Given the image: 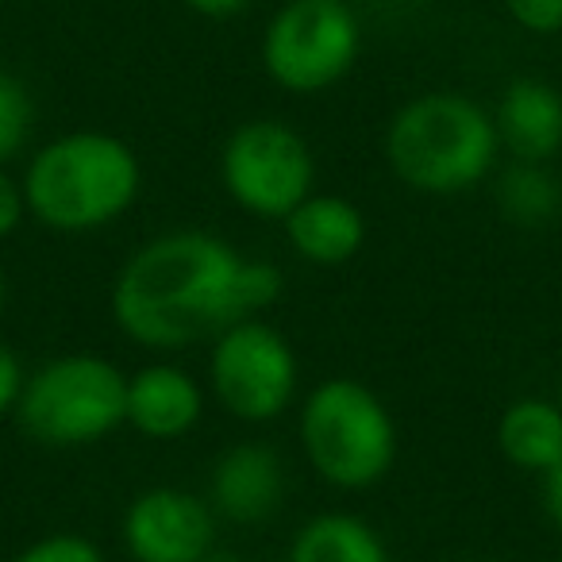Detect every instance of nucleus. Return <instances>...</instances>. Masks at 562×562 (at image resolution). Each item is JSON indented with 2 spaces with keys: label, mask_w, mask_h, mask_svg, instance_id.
<instances>
[{
  "label": "nucleus",
  "mask_w": 562,
  "mask_h": 562,
  "mask_svg": "<svg viewBox=\"0 0 562 562\" xmlns=\"http://www.w3.org/2000/svg\"><path fill=\"white\" fill-rule=\"evenodd\" d=\"M285 293V273L243 255L224 235L173 227L150 235L120 262L109 316L127 344L173 355L209 344L224 328L266 316Z\"/></svg>",
  "instance_id": "1"
},
{
  "label": "nucleus",
  "mask_w": 562,
  "mask_h": 562,
  "mask_svg": "<svg viewBox=\"0 0 562 562\" xmlns=\"http://www.w3.org/2000/svg\"><path fill=\"white\" fill-rule=\"evenodd\" d=\"M20 181L27 216L40 227L55 235H93L135 209L143 162L127 139L81 127L35 147Z\"/></svg>",
  "instance_id": "2"
},
{
  "label": "nucleus",
  "mask_w": 562,
  "mask_h": 562,
  "mask_svg": "<svg viewBox=\"0 0 562 562\" xmlns=\"http://www.w3.org/2000/svg\"><path fill=\"white\" fill-rule=\"evenodd\" d=\"M385 166L420 196H462L501 166L493 112L454 89H428L401 104L385 124Z\"/></svg>",
  "instance_id": "3"
},
{
  "label": "nucleus",
  "mask_w": 562,
  "mask_h": 562,
  "mask_svg": "<svg viewBox=\"0 0 562 562\" xmlns=\"http://www.w3.org/2000/svg\"><path fill=\"white\" fill-rule=\"evenodd\" d=\"M297 443L308 470L339 493H367L397 467L401 431L390 405L359 378H324L297 405Z\"/></svg>",
  "instance_id": "4"
},
{
  "label": "nucleus",
  "mask_w": 562,
  "mask_h": 562,
  "mask_svg": "<svg viewBox=\"0 0 562 562\" xmlns=\"http://www.w3.org/2000/svg\"><path fill=\"white\" fill-rule=\"evenodd\" d=\"M127 374L104 355L74 351L27 370L12 413L16 428L47 451H86L124 428Z\"/></svg>",
  "instance_id": "5"
},
{
  "label": "nucleus",
  "mask_w": 562,
  "mask_h": 562,
  "mask_svg": "<svg viewBox=\"0 0 562 562\" xmlns=\"http://www.w3.org/2000/svg\"><path fill=\"white\" fill-rule=\"evenodd\" d=\"M209 401L232 420L262 428L290 413L301 390V359L290 336L262 316H250L209 339L204 362Z\"/></svg>",
  "instance_id": "6"
},
{
  "label": "nucleus",
  "mask_w": 562,
  "mask_h": 562,
  "mask_svg": "<svg viewBox=\"0 0 562 562\" xmlns=\"http://www.w3.org/2000/svg\"><path fill=\"white\" fill-rule=\"evenodd\" d=\"M362 55V20L347 0H285L262 32L266 78L293 97L336 89Z\"/></svg>",
  "instance_id": "7"
},
{
  "label": "nucleus",
  "mask_w": 562,
  "mask_h": 562,
  "mask_svg": "<svg viewBox=\"0 0 562 562\" xmlns=\"http://www.w3.org/2000/svg\"><path fill=\"white\" fill-rule=\"evenodd\" d=\"M220 186L227 201L255 220H285L316 193V155L285 120H243L220 147Z\"/></svg>",
  "instance_id": "8"
},
{
  "label": "nucleus",
  "mask_w": 562,
  "mask_h": 562,
  "mask_svg": "<svg viewBox=\"0 0 562 562\" xmlns=\"http://www.w3.org/2000/svg\"><path fill=\"white\" fill-rule=\"evenodd\" d=\"M216 536L220 516L209 497L181 485H150L120 516V543L132 562H209Z\"/></svg>",
  "instance_id": "9"
},
{
  "label": "nucleus",
  "mask_w": 562,
  "mask_h": 562,
  "mask_svg": "<svg viewBox=\"0 0 562 562\" xmlns=\"http://www.w3.org/2000/svg\"><path fill=\"white\" fill-rule=\"evenodd\" d=\"M204 497L220 520L258 528L273 520L290 497V467L266 439H239L212 459Z\"/></svg>",
  "instance_id": "10"
},
{
  "label": "nucleus",
  "mask_w": 562,
  "mask_h": 562,
  "mask_svg": "<svg viewBox=\"0 0 562 562\" xmlns=\"http://www.w3.org/2000/svg\"><path fill=\"white\" fill-rule=\"evenodd\" d=\"M209 408V385L170 359L143 362L127 374L124 428L150 443H178L193 436Z\"/></svg>",
  "instance_id": "11"
},
{
  "label": "nucleus",
  "mask_w": 562,
  "mask_h": 562,
  "mask_svg": "<svg viewBox=\"0 0 562 562\" xmlns=\"http://www.w3.org/2000/svg\"><path fill=\"white\" fill-rule=\"evenodd\" d=\"M367 216L355 201L339 193H308L281 220L285 247L316 270H339L367 247Z\"/></svg>",
  "instance_id": "12"
},
{
  "label": "nucleus",
  "mask_w": 562,
  "mask_h": 562,
  "mask_svg": "<svg viewBox=\"0 0 562 562\" xmlns=\"http://www.w3.org/2000/svg\"><path fill=\"white\" fill-rule=\"evenodd\" d=\"M493 124H497L501 155L516 162H551L562 150V93L543 78L520 74L497 97Z\"/></svg>",
  "instance_id": "13"
},
{
  "label": "nucleus",
  "mask_w": 562,
  "mask_h": 562,
  "mask_svg": "<svg viewBox=\"0 0 562 562\" xmlns=\"http://www.w3.org/2000/svg\"><path fill=\"white\" fill-rule=\"evenodd\" d=\"M493 439L508 467L543 477L562 459V405L539 393L508 401L497 416Z\"/></svg>",
  "instance_id": "14"
},
{
  "label": "nucleus",
  "mask_w": 562,
  "mask_h": 562,
  "mask_svg": "<svg viewBox=\"0 0 562 562\" xmlns=\"http://www.w3.org/2000/svg\"><path fill=\"white\" fill-rule=\"evenodd\" d=\"M285 562H390V547L367 516L331 508L293 531Z\"/></svg>",
  "instance_id": "15"
},
{
  "label": "nucleus",
  "mask_w": 562,
  "mask_h": 562,
  "mask_svg": "<svg viewBox=\"0 0 562 562\" xmlns=\"http://www.w3.org/2000/svg\"><path fill=\"white\" fill-rule=\"evenodd\" d=\"M490 181L497 212L520 232H543L562 216V178L551 170V162L508 158Z\"/></svg>",
  "instance_id": "16"
},
{
  "label": "nucleus",
  "mask_w": 562,
  "mask_h": 562,
  "mask_svg": "<svg viewBox=\"0 0 562 562\" xmlns=\"http://www.w3.org/2000/svg\"><path fill=\"white\" fill-rule=\"evenodd\" d=\"M35 135V97L24 78L0 70V166L16 162Z\"/></svg>",
  "instance_id": "17"
},
{
  "label": "nucleus",
  "mask_w": 562,
  "mask_h": 562,
  "mask_svg": "<svg viewBox=\"0 0 562 562\" xmlns=\"http://www.w3.org/2000/svg\"><path fill=\"white\" fill-rule=\"evenodd\" d=\"M9 562H109V554L86 531H47V536L20 547Z\"/></svg>",
  "instance_id": "18"
},
{
  "label": "nucleus",
  "mask_w": 562,
  "mask_h": 562,
  "mask_svg": "<svg viewBox=\"0 0 562 562\" xmlns=\"http://www.w3.org/2000/svg\"><path fill=\"white\" fill-rule=\"evenodd\" d=\"M505 12H508V20L528 35L562 32V0H505Z\"/></svg>",
  "instance_id": "19"
},
{
  "label": "nucleus",
  "mask_w": 562,
  "mask_h": 562,
  "mask_svg": "<svg viewBox=\"0 0 562 562\" xmlns=\"http://www.w3.org/2000/svg\"><path fill=\"white\" fill-rule=\"evenodd\" d=\"M24 220H32V216H27L24 181L0 166V243L12 239V235L24 227Z\"/></svg>",
  "instance_id": "20"
},
{
  "label": "nucleus",
  "mask_w": 562,
  "mask_h": 562,
  "mask_svg": "<svg viewBox=\"0 0 562 562\" xmlns=\"http://www.w3.org/2000/svg\"><path fill=\"white\" fill-rule=\"evenodd\" d=\"M24 382H27L24 359H20L9 344H0V420L16 413L20 393H24Z\"/></svg>",
  "instance_id": "21"
},
{
  "label": "nucleus",
  "mask_w": 562,
  "mask_h": 562,
  "mask_svg": "<svg viewBox=\"0 0 562 562\" xmlns=\"http://www.w3.org/2000/svg\"><path fill=\"white\" fill-rule=\"evenodd\" d=\"M539 505H543L547 524L562 536V459L539 477Z\"/></svg>",
  "instance_id": "22"
},
{
  "label": "nucleus",
  "mask_w": 562,
  "mask_h": 562,
  "mask_svg": "<svg viewBox=\"0 0 562 562\" xmlns=\"http://www.w3.org/2000/svg\"><path fill=\"white\" fill-rule=\"evenodd\" d=\"M181 4L204 20H235V16H243L255 0H181Z\"/></svg>",
  "instance_id": "23"
},
{
  "label": "nucleus",
  "mask_w": 562,
  "mask_h": 562,
  "mask_svg": "<svg viewBox=\"0 0 562 562\" xmlns=\"http://www.w3.org/2000/svg\"><path fill=\"white\" fill-rule=\"evenodd\" d=\"M4 308H9V270L0 262V316H4Z\"/></svg>",
  "instance_id": "24"
}]
</instances>
